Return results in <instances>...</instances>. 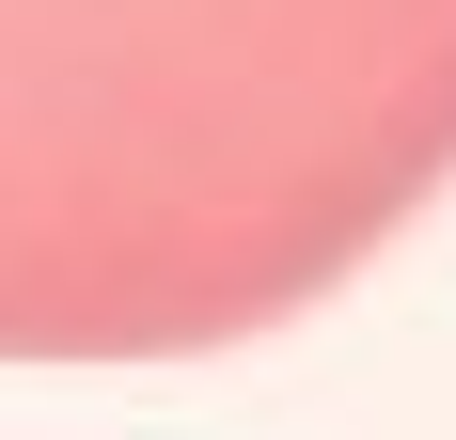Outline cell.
<instances>
[{
    "mask_svg": "<svg viewBox=\"0 0 456 440\" xmlns=\"http://www.w3.org/2000/svg\"><path fill=\"white\" fill-rule=\"evenodd\" d=\"M456 174V0H0V346L158 362L330 299Z\"/></svg>",
    "mask_w": 456,
    "mask_h": 440,
    "instance_id": "cell-1",
    "label": "cell"
}]
</instances>
